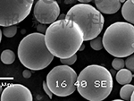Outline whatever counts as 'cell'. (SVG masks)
Here are the masks:
<instances>
[{
    "mask_svg": "<svg viewBox=\"0 0 134 101\" xmlns=\"http://www.w3.org/2000/svg\"><path fill=\"white\" fill-rule=\"evenodd\" d=\"M103 48L114 57H128L134 52L133 24L116 21L105 30L102 37Z\"/></svg>",
    "mask_w": 134,
    "mask_h": 101,
    "instance_id": "4",
    "label": "cell"
},
{
    "mask_svg": "<svg viewBox=\"0 0 134 101\" xmlns=\"http://www.w3.org/2000/svg\"><path fill=\"white\" fill-rule=\"evenodd\" d=\"M64 19L71 20L81 28L85 41L99 36L105 23V18L97 8L88 4H78L67 12Z\"/></svg>",
    "mask_w": 134,
    "mask_h": 101,
    "instance_id": "5",
    "label": "cell"
},
{
    "mask_svg": "<svg viewBox=\"0 0 134 101\" xmlns=\"http://www.w3.org/2000/svg\"><path fill=\"white\" fill-rule=\"evenodd\" d=\"M23 76L24 77L25 79H29L30 77L31 76V72L30 69H26L23 72Z\"/></svg>",
    "mask_w": 134,
    "mask_h": 101,
    "instance_id": "22",
    "label": "cell"
},
{
    "mask_svg": "<svg viewBox=\"0 0 134 101\" xmlns=\"http://www.w3.org/2000/svg\"><path fill=\"white\" fill-rule=\"evenodd\" d=\"M2 92H3V87H2L1 83H0V95L2 94Z\"/></svg>",
    "mask_w": 134,
    "mask_h": 101,
    "instance_id": "25",
    "label": "cell"
},
{
    "mask_svg": "<svg viewBox=\"0 0 134 101\" xmlns=\"http://www.w3.org/2000/svg\"><path fill=\"white\" fill-rule=\"evenodd\" d=\"M33 14L41 24H51L60 15V6L55 0H38L33 8Z\"/></svg>",
    "mask_w": 134,
    "mask_h": 101,
    "instance_id": "8",
    "label": "cell"
},
{
    "mask_svg": "<svg viewBox=\"0 0 134 101\" xmlns=\"http://www.w3.org/2000/svg\"><path fill=\"white\" fill-rule=\"evenodd\" d=\"M34 0H0V26L21 23L30 14Z\"/></svg>",
    "mask_w": 134,
    "mask_h": 101,
    "instance_id": "7",
    "label": "cell"
},
{
    "mask_svg": "<svg viewBox=\"0 0 134 101\" xmlns=\"http://www.w3.org/2000/svg\"><path fill=\"white\" fill-rule=\"evenodd\" d=\"M90 47L96 51H99L103 48V43H102V37H96L95 38L90 40Z\"/></svg>",
    "mask_w": 134,
    "mask_h": 101,
    "instance_id": "15",
    "label": "cell"
},
{
    "mask_svg": "<svg viewBox=\"0 0 134 101\" xmlns=\"http://www.w3.org/2000/svg\"><path fill=\"white\" fill-rule=\"evenodd\" d=\"M84 48H85V46H84V45L82 44V45H81V48H79V51H82Z\"/></svg>",
    "mask_w": 134,
    "mask_h": 101,
    "instance_id": "24",
    "label": "cell"
},
{
    "mask_svg": "<svg viewBox=\"0 0 134 101\" xmlns=\"http://www.w3.org/2000/svg\"><path fill=\"white\" fill-rule=\"evenodd\" d=\"M134 86L132 84H124L120 91V97L124 100H130L131 94H133Z\"/></svg>",
    "mask_w": 134,
    "mask_h": 101,
    "instance_id": "14",
    "label": "cell"
},
{
    "mask_svg": "<svg viewBox=\"0 0 134 101\" xmlns=\"http://www.w3.org/2000/svg\"><path fill=\"white\" fill-rule=\"evenodd\" d=\"M47 48L54 57L68 58L83 44V32L74 21L60 19L49 24L45 32Z\"/></svg>",
    "mask_w": 134,
    "mask_h": 101,
    "instance_id": "1",
    "label": "cell"
},
{
    "mask_svg": "<svg viewBox=\"0 0 134 101\" xmlns=\"http://www.w3.org/2000/svg\"><path fill=\"white\" fill-rule=\"evenodd\" d=\"M43 89H44V91H45V92H46L47 95L50 98H52V97H53V93H52L51 91L49 89V88H48V86H47L46 81H44V82H43Z\"/></svg>",
    "mask_w": 134,
    "mask_h": 101,
    "instance_id": "20",
    "label": "cell"
},
{
    "mask_svg": "<svg viewBox=\"0 0 134 101\" xmlns=\"http://www.w3.org/2000/svg\"><path fill=\"white\" fill-rule=\"evenodd\" d=\"M78 75L70 65L55 66L47 75V84L57 97L70 96L76 91Z\"/></svg>",
    "mask_w": 134,
    "mask_h": 101,
    "instance_id": "6",
    "label": "cell"
},
{
    "mask_svg": "<svg viewBox=\"0 0 134 101\" xmlns=\"http://www.w3.org/2000/svg\"><path fill=\"white\" fill-rule=\"evenodd\" d=\"M1 40H2V30L0 28V43H1Z\"/></svg>",
    "mask_w": 134,
    "mask_h": 101,
    "instance_id": "26",
    "label": "cell"
},
{
    "mask_svg": "<svg viewBox=\"0 0 134 101\" xmlns=\"http://www.w3.org/2000/svg\"><path fill=\"white\" fill-rule=\"evenodd\" d=\"M18 58L30 70L45 69L54 60V55L47 48L45 35L33 32L21 40L18 47Z\"/></svg>",
    "mask_w": 134,
    "mask_h": 101,
    "instance_id": "3",
    "label": "cell"
},
{
    "mask_svg": "<svg viewBox=\"0 0 134 101\" xmlns=\"http://www.w3.org/2000/svg\"><path fill=\"white\" fill-rule=\"evenodd\" d=\"M124 66H126L127 69H129L130 71L133 72L134 71V57L133 54L131 55H129L128 58L124 61Z\"/></svg>",
    "mask_w": 134,
    "mask_h": 101,
    "instance_id": "18",
    "label": "cell"
},
{
    "mask_svg": "<svg viewBox=\"0 0 134 101\" xmlns=\"http://www.w3.org/2000/svg\"><path fill=\"white\" fill-rule=\"evenodd\" d=\"M78 1L81 2V4H88V3H90V2L93 1V0H78Z\"/></svg>",
    "mask_w": 134,
    "mask_h": 101,
    "instance_id": "23",
    "label": "cell"
},
{
    "mask_svg": "<svg viewBox=\"0 0 134 101\" xmlns=\"http://www.w3.org/2000/svg\"><path fill=\"white\" fill-rule=\"evenodd\" d=\"M114 81L111 72L98 64L86 66L77 77L76 89L90 101H102L112 92Z\"/></svg>",
    "mask_w": 134,
    "mask_h": 101,
    "instance_id": "2",
    "label": "cell"
},
{
    "mask_svg": "<svg viewBox=\"0 0 134 101\" xmlns=\"http://www.w3.org/2000/svg\"><path fill=\"white\" fill-rule=\"evenodd\" d=\"M31 91L21 84H10L1 94V101H32Z\"/></svg>",
    "mask_w": 134,
    "mask_h": 101,
    "instance_id": "9",
    "label": "cell"
},
{
    "mask_svg": "<svg viewBox=\"0 0 134 101\" xmlns=\"http://www.w3.org/2000/svg\"><path fill=\"white\" fill-rule=\"evenodd\" d=\"M112 66L114 70H120L124 67V60L120 57H116L112 62Z\"/></svg>",
    "mask_w": 134,
    "mask_h": 101,
    "instance_id": "17",
    "label": "cell"
},
{
    "mask_svg": "<svg viewBox=\"0 0 134 101\" xmlns=\"http://www.w3.org/2000/svg\"><path fill=\"white\" fill-rule=\"evenodd\" d=\"M46 30H47V27L45 26L44 24H38V26H37V31H38L40 33H43L44 34V32H46Z\"/></svg>",
    "mask_w": 134,
    "mask_h": 101,
    "instance_id": "21",
    "label": "cell"
},
{
    "mask_svg": "<svg viewBox=\"0 0 134 101\" xmlns=\"http://www.w3.org/2000/svg\"><path fill=\"white\" fill-rule=\"evenodd\" d=\"M96 7L100 13L105 14H114L121 8L120 0H95Z\"/></svg>",
    "mask_w": 134,
    "mask_h": 101,
    "instance_id": "10",
    "label": "cell"
},
{
    "mask_svg": "<svg viewBox=\"0 0 134 101\" xmlns=\"http://www.w3.org/2000/svg\"><path fill=\"white\" fill-rule=\"evenodd\" d=\"M133 79V74L132 72L130 71L129 69H122L118 70V72L116 74V81L121 85H124V84H128L131 83V81Z\"/></svg>",
    "mask_w": 134,
    "mask_h": 101,
    "instance_id": "12",
    "label": "cell"
},
{
    "mask_svg": "<svg viewBox=\"0 0 134 101\" xmlns=\"http://www.w3.org/2000/svg\"><path fill=\"white\" fill-rule=\"evenodd\" d=\"M77 60V55L74 54L72 57H68V58H61L60 59V62L63 64H67V65H72L76 62Z\"/></svg>",
    "mask_w": 134,
    "mask_h": 101,
    "instance_id": "19",
    "label": "cell"
},
{
    "mask_svg": "<svg viewBox=\"0 0 134 101\" xmlns=\"http://www.w3.org/2000/svg\"><path fill=\"white\" fill-rule=\"evenodd\" d=\"M17 33V26L16 25H11V26L5 27L3 29V34L6 38H13Z\"/></svg>",
    "mask_w": 134,
    "mask_h": 101,
    "instance_id": "16",
    "label": "cell"
},
{
    "mask_svg": "<svg viewBox=\"0 0 134 101\" xmlns=\"http://www.w3.org/2000/svg\"><path fill=\"white\" fill-rule=\"evenodd\" d=\"M0 59H1L2 63L5 64H12L15 60V54L11 49H5L2 52Z\"/></svg>",
    "mask_w": 134,
    "mask_h": 101,
    "instance_id": "13",
    "label": "cell"
},
{
    "mask_svg": "<svg viewBox=\"0 0 134 101\" xmlns=\"http://www.w3.org/2000/svg\"><path fill=\"white\" fill-rule=\"evenodd\" d=\"M122 14L124 20L133 24L134 23V0L125 1L122 7Z\"/></svg>",
    "mask_w": 134,
    "mask_h": 101,
    "instance_id": "11",
    "label": "cell"
}]
</instances>
